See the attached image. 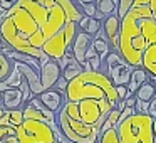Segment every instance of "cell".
<instances>
[{"instance_id":"cell-1","label":"cell","mask_w":156,"mask_h":143,"mask_svg":"<svg viewBox=\"0 0 156 143\" xmlns=\"http://www.w3.org/2000/svg\"><path fill=\"white\" fill-rule=\"evenodd\" d=\"M82 14L74 0H17L0 20V39L10 51L59 61L69 51Z\"/></svg>"},{"instance_id":"cell-2","label":"cell","mask_w":156,"mask_h":143,"mask_svg":"<svg viewBox=\"0 0 156 143\" xmlns=\"http://www.w3.org/2000/svg\"><path fill=\"white\" fill-rule=\"evenodd\" d=\"M112 106L102 99L66 101L55 121L61 133L72 143H98L101 126Z\"/></svg>"},{"instance_id":"cell-3","label":"cell","mask_w":156,"mask_h":143,"mask_svg":"<svg viewBox=\"0 0 156 143\" xmlns=\"http://www.w3.org/2000/svg\"><path fill=\"white\" fill-rule=\"evenodd\" d=\"M66 101H81V99H102L114 108L118 105L116 86L101 71H82L79 76L67 82Z\"/></svg>"},{"instance_id":"cell-4","label":"cell","mask_w":156,"mask_h":143,"mask_svg":"<svg viewBox=\"0 0 156 143\" xmlns=\"http://www.w3.org/2000/svg\"><path fill=\"white\" fill-rule=\"evenodd\" d=\"M98 143H156L153 136V118L134 113L102 131Z\"/></svg>"},{"instance_id":"cell-5","label":"cell","mask_w":156,"mask_h":143,"mask_svg":"<svg viewBox=\"0 0 156 143\" xmlns=\"http://www.w3.org/2000/svg\"><path fill=\"white\" fill-rule=\"evenodd\" d=\"M139 29L143 34L141 68L151 76H156V22L151 17L149 7L139 19Z\"/></svg>"},{"instance_id":"cell-6","label":"cell","mask_w":156,"mask_h":143,"mask_svg":"<svg viewBox=\"0 0 156 143\" xmlns=\"http://www.w3.org/2000/svg\"><path fill=\"white\" fill-rule=\"evenodd\" d=\"M14 66L22 74V79L29 84V89H30L32 96H39L44 91V88H42V84H41V76H39L41 69L34 68V66H30V64H25V62H14Z\"/></svg>"},{"instance_id":"cell-7","label":"cell","mask_w":156,"mask_h":143,"mask_svg":"<svg viewBox=\"0 0 156 143\" xmlns=\"http://www.w3.org/2000/svg\"><path fill=\"white\" fill-rule=\"evenodd\" d=\"M119 25H121V19L118 17L116 12H112L111 15L104 19L101 22V31L104 32L106 39H108L111 49L118 51V41H119Z\"/></svg>"},{"instance_id":"cell-8","label":"cell","mask_w":156,"mask_h":143,"mask_svg":"<svg viewBox=\"0 0 156 143\" xmlns=\"http://www.w3.org/2000/svg\"><path fill=\"white\" fill-rule=\"evenodd\" d=\"M39 76H41V84H42V88H44V91L45 89L54 88L55 81L62 76V71H61V68H59V62L54 61V59H51L49 62H45L44 66H41Z\"/></svg>"},{"instance_id":"cell-9","label":"cell","mask_w":156,"mask_h":143,"mask_svg":"<svg viewBox=\"0 0 156 143\" xmlns=\"http://www.w3.org/2000/svg\"><path fill=\"white\" fill-rule=\"evenodd\" d=\"M89 46H91V37H89L87 34H84L82 31H77V34L74 35V39H72V42H71L69 51H71L74 61L79 62L81 66H82V62H84V56H86V51H87Z\"/></svg>"},{"instance_id":"cell-10","label":"cell","mask_w":156,"mask_h":143,"mask_svg":"<svg viewBox=\"0 0 156 143\" xmlns=\"http://www.w3.org/2000/svg\"><path fill=\"white\" fill-rule=\"evenodd\" d=\"M37 98H39V101H41L47 109H51L52 113H57L59 109L62 108V105L66 103V94L61 93V91H57L55 88L42 91Z\"/></svg>"},{"instance_id":"cell-11","label":"cell","mask_w":156,"mask_h":143,"mask_svg":"<svg viewBox=\"0 0 156 143\" xmlns=\"http://www.w3.org/2000/svg\"><path fill=\"white\" fill-rule=\"evenodd\" d=\"M133 69H134L133 66H129L126 61H122V62H119L118 66L109 69V71L106 72V76L111 79V82L114 86H126L129 82V76H131Z\"/></svg>"},{"instance_id":"cell-12","label":"cell","mask_w":156,"mask_h":143,"mask_svg":"<svg viewBox=\"0 0 156 143\" xmlns=\"http://www.w3.org/2000/svg\"><path fill=\"white\" fill-rule=\"evenodd\" d=\"M2 96V106L5 109H19L24 106V96L19 88H10L0 93Z\"/></svg>"},{"instance_id":"cell-13","label":"cell","mask_w":156,"mask_h":143,"mask_svg":"<svg viewBox=\"0 0 156 143\" xmlns=\"http://www.w3.org/2000/svg\"><path fill=\"white\" fill-rule=\"evenodd\" d=\"M146 81H149V72L144 71L143 68H134V69H133V72H131V76H129V82L126 84V89H128L126 98L134 96L136 89H138L143 82H146Z\"/></svg>"},{"instance_id":"cell-14","label":"cell","mask_w":156,"mask_h":143,"mask_svg":"<svg viewBox=\"0 0 156 143\" xmlns=\"http://www.w3.org/2000/svg\"><path fill=\"white\" fill-rule=\"evenodd\" d=\"M77 27H79V31H82L84 34H87L92 39L101 31V20H98L94 17H86V15H82L81 20L77 22Z\"/></svg>"},{"instance_id":"cell-15","label":"cell","mask_w":156,"mask_h":143,"mask_svg":"<svg viewBox=\"0 0 156 143\" xmlns=\"http://www.w3.org/2000/svg\"><path fill=\"white\" fill-rule=\"evenodd\" d=\"M91 46L96 51V54L101 57V61H104V57L108 56V52L111 51V46H109V42H108V39H106V35H104L102 31H99L98 35L91 39Z\"/></svg>"},{"instance_id":"cell-16","label":"cell","mask_w":156,"mask_h":143,"mask_svg":"<svg viewBox=\"0 0 156 143\" xmlns=\"http://www.w3.org/2000/svg\"><path fill=\"white\" fill-rule=\"evenodd\" d=\"M24 121V116H22V108L19 109H5L4 116L0 118V125H7L12 128H19Z\"/></svg>"},{"instance_id":"cell-17","label":"cell","mask_w":156,"mask_h":143,"mask_svg":"<svg viewBox=\"0 0 156 143\" xmlns=\"http://www.w3.org/2000/svg\"><path fill=\"white\" fill-rule=\"evenodd\" d=\"M154 93H156V86L153 84L151 81H146V82H143V84L139 86L138 89H136L134 98H136V99H139V101H146V103H149V101H151V98L154 96Z\"/></svg>"},{"instance_id":"cell-18","label":"cell","mask_w":156,"mask_h":143,"mask_svg":"<svg viewBox=\"0 0 156 143\" xmlns=\"http://www.w3.org/2000/svg\"><path fill=\"white\" fill-rule=\"evenodd\" d=\"M84 71L82 69V66L79 64V62H76L74 59H72L71 62H69L67 66H66L64 69H62V78H66L67 81H71V79H74L76 76H79L81 72Z\"/></svg>"},{"instance_id":"cell-19","label":"cell","mask_w":156,"mask_h":143,"mask_svg":"<svg viewBox=\"0 0 156 143\" xmlns=\"http://www.w3.org/2000/svg\"><path fill=\"white\" fill-rule=\"evenodd\" d=\"M12 69H14V64L12 61L4 54V52H0V81H4L10 76Z\"/></svg>"},{"instance_id":"cell-20","label":"cell","mask_w":156,"mask_h":143,"mask_svg":"<svg viewBox=\"0 0 156 143\" xmlns=\"http://www.w3.org/2000/svg\"><path fill=\"white\" fill-rule=\"evenodd\" d=\"M133 4H134V0H119L118 5H116V14H118L119 19H122L129 10L133 9Z\"/></svg>"},{"instance_id":"cell-21","label":"cell","mask_w":156,"mask_h":143,"mask_svg":"<svg viewBox=\"0 0 156 143\" xmlns=\"http://www.w3.org/2000/svg\"><path fill=\"white\" fill-rule=\"evenodd\" d=\"M79 10H81V14L86 15V17H94V15H96V4L92 2V4L81 5V7H79Z\"/></svg>"},{"instance_id":"cell-22","label":"cell","mask_w":156,"mask_h":143,"mask_svg":"<svg viewBox=\"0 0 156 143\" xmlns=\"http://www.w3.org/2000/svg\"><path fill=\"white\" fill-rule=\"evenodd\" d=\"M134 113H138V115H148V103L146 101H139V99H136L134 103Z\"/></svg>"},{"instance_id":"cell-23","label":"cell","mask_w":156,"mask_h":143,"mask_svg":"<svg viewBox=\"0 0 156 143\" xmlns=\"http://www.w3.org/2000/svg\"><path fill=\"white\" fill-rule=\"evenodd\" d=\"M148 116H151L153 119H156V93L151 98V101L148 103Z\"/></svg>"},{"instance_id":"cell-24","label":"cell","mask_w":156,"mask_h":143,"mask_svg":"<svg viewBox=\"0 0 156 143\" xmlns=\"http://www.w3.org/2000/svg\"><path fill=\"white\" fill-rule=\"evenodd\" d=\"M67 82H69L67 79H66V78H62V76H61V78H59L57 81H55L54 88L57 89V91H61V93H66V88H67Z\"/></svg>"},{"instance_id":"cell-25","label":"cell","mask_w":156,"mask_h":143,"mask_svg":"<svg viewBox=\"0 0 156 143\" xmlns=\"http://www.w3.org/2000/svg\"><path fill=\"white\" fill-rule=\"evenodd\" d=\"M126 94H128L126 86H116V96H118V101H124Z\"/></svg>"},{"instance_id":"cell-26","label":"cell","mask_w":156,"mask_h":143,"mask_svg":"<svg viewBox=\"0 0 156 143\" xmlns=\"http://www.w3.org/2000/svg\"><path fill=\"white\" fill-rule=\"evenodd\" d=\"M14 4H17V0H0V10L7 12L9 9H12Z\"/></svg>"},{"instance_id":"cell-27","label":"cell","mask_w":156,"mask_h":143,"mask_svg":"<svg viewBox=\"0 0 156 143\" xmlns=\"http://www.w3.org/2000/svg\"><path fill=\"white\" fill-rule=\"evenodd\" d=\"M94 0H74V4L77 5V9L81 7V5H86V4H92Z\"/></svg>"},{"instance_id":"cell-28","label":"cell","mask_w":156,"mask_h":143,"mask_svg":"<svg viewBox=\"0 0 156 143\" xmlns=\"http://www.w3.org/2000/svg\"><path fill=\"white\" fill-rule=\"evenodd\" d=\"M7 51H10V49H9L7 46H5V42L0 39V52H7Z\"/></svg>"},{"instance_id":"cell-29","label":"cell","mask_w":156,"mask_h":143,"mask_svg":"<svg viewBox=\"0 0 156 143\" xmlns=\"http://www.w3.org/2000/svg\"><path fill=\"white\" fill-rule=\"evenodd\" d=\"M153 136L156 140V119H153Z\"/></svg>"},{"instance_id":"cell-30","label":"cell","mask_w":156,"mask_h":143,"mask_svg":"<svg viewBox=\"0 0 156 143\" xmlns=\"http://www.w3.org/2000/svg\"><path fill=\"white\" fill-rule=\"evenodd\" d=\"M112 2H114V5H118V2H119V0H112Z\"/></svg>"},{"instance_id":"cell-31","label":"cell","mask_w":156,"mask_h":143,"mask_svg":"<svg viewBox=\"0 0 156 143\" xmlns=\"http://www.w3.org/2000/svg\"><path fill=\"white\" fill-rule=\"evenodd\" d=\"M0 106H2V96H0Z\"/></svg>"}]
</instances>
